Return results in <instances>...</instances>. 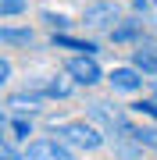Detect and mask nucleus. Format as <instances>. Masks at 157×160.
Returning <instances> with one entry per match:
<instances>
[{
  "label": "nucleus",
  "mask_w": 157,
  "mask_h": 160,
  "mask_svg": "<svg viewBox=\"0 0 157 160\" xmlns=\"http://www.w3.org/2000/svg\"><path fill=\"white\" fill-rule=\"evenodd\" d=\"M0 43H7V46H29L32 43V32L29 29H0Z\"/></svg>",
  "instance_id": "1a4fd4ad"
},
{
  "label": "nucleus",
  "mask_w": 157,
  "mask_h": 160,
  "mask_svg": "<svg viewBox=\"0 0 157 160\" xmlns=\"http://www.w3.org/2000/svg\"><path fill=\"white\" fill-rule=\"evenodd\" d=\"M7 125H11V132H14V139H22V142H29V135H32V121H25L22 114L18 118H4Z\"/></svg>",
  "instance_id": "9b49d317"
},
{
  "label": "nucleus",
  "mask_w": 157,
  "mask_h": 160,
  "mask_svg": "<svg viewBox=\"0 0 157 160\" xmlns=\"http://www.w3.org/2000/svg\"><path fill=\"white\" fill-rule=\"evenodd\" d=\"M132 64H136L143 75H157V53H154V50H143V46H139V50L132 53Z\"/></svg>",
  "instance_id": "9d476101"
},
{
  "label": "nucleus",
  "mask_w": 157,
  "mask_h": 160,
  "mask_svg": "<svg viewBox=\"0 0 157 160\" xmlns=\"http://www.w3.org/2000/svg\"><path fill=\"white\" fill-rule=\"evenodd\" d=\"M50 132L61 139V142H68L71 149H86V153H93V149L104 146V132H100L93 121H54Z\"/></svg>",
  "instance_id": "f257e3e1"
},
{
  "label": "nucleus",
  "mask_w": 157,
  "mask_h": 160,
  "mask_svg": "<svg viewBox=\"0 0 157 160\" xmlns=\"http://www.w3.org/2000/svg\"><path fill=\"white\" fill-rule=\"evenodd\" d=\"M75 86H79L75 78H61V75H54V78H39L32 89H36V92H43L47 100H68Z\"/></svg>",
  "instance_id": "39448f33"
},
{
  "label": "nucleus",
  "mask_w": 157,
  "mask_h": 160,
  "mask_svg": "<svg viewBox=\"0 0 157 160\" xmlns=\"http://www.w3.org/2000/svg\"><path fill=\"white\" fill-rule=\"evenodd\" d=\"M39 18H43V22H47V25H50V29H54V32H57V29L64 32V29H68V25H71V22H68V18H64V14H54V11H43Z\"/></svg>",
  "instance_id": "dca6fc26"
},
{
  "label": "nucleus",
  "mask_w": 157,
  "mask_h": 160,
  "mask_svg": "<svg viewBox=\"0 0 157 160\" xmlns=\"http://www.w3.org/2000/svg\"><path fill=\"white\" fill-rule=\"evenodd\" d=\"M154 100H157V82H154Z\"/></svg>",
  "instance_id": "aec40b11"
},
{
  "label": "nucleus",
  "mask_w": 157,
  "mask_h": 160,
  "mask_svg": "<svg viewBox=\"0 0 157 160\" xmlns=\"http://www.w3.org/2000/svg\"><path fill=\"white\" fill-rule=\"evenodd\" d=\"M25 160H75V153L68 149V142L61 139H36L25 149Z\"/></svg>",
  "instance_id": "7ed1b4c3"
},
{
  "label": "nucleus",
  "mask_w": 157,
  "mask_h": 160,
  "mask_svg": "<svg viewBox=\"0 0 157 160\" xmlns=\"http://www.w3.org/2000/svg\"><path fill=\"white\" fill-rule=\"evenodd\" d=\"M154 7H157V0H154Z\"/></svg>",
  "instance_id": "412c9836"
},
{
  "label": "nucleus",
  "mask_w": 157,
  "mask_h": 160,
  "mask_svg": "<svg viewBox=\"0 0 157 160\" xmlns=\"http://www.w3.org/2000/svg\"><path fill=\"white\" fill-rule=\"evenodd\" d=\"M132 7L143 14V11H150V7H154V0H132Z\"/></svg>",
  "instance_id": "6ab92c4d"
},
{
  "label": "nucleus",
  "mask_w": 157,
  "mask_h": 160,
  "mask_svg": "<svg viewBox=\"0 0 157 160\" xmlns=\"http://www.w3.org/2000/svg\"><path fill=\"white\" fill-rule=\"evenodd\" d=\"M86 22H89V25H97V29H104V25L118 22V7L111 4V0H100V4L86 7Z\"/></svg>",
  "instance_id": "0eeeda50"
},
{
  "label": "nucleus",
  "mask_w": 157,
  "mask_h": 160,
  "mask_svg": "<svg viewBox=\"0 0 157 160\" xmlns=\"http://www.w3.org/2000/svg\"><path fill=\"white\" fill-rule=\"evenodd\" d=\"M132 142L136 146H146V149H157V128H146V125L136 128L132 132Z\"/></svg>",
  "instance_id": "f8f14e48"
},
{
  "label": "nucleus",
  "mask_w": 157,
  "mask_h": 160,
  "mask_svg": "<svg viewBox=\"0 0 157 160\" xmlns=\"http://www.w3.org/2000/svg\"><path fill=\"white\" fill-rule=\"evenodd\" d=\"M22 11H29V0H0V18H14Z\"/></svg>",
  "instance_id": "4468645a"
},
{
  "label": "nucleus",
  "mask_w": 157,
  "mask_h": 160,
  "mask_svg": "<svg viewBox=\"0 0 157 160\" xmlns=\"http://www.w3.org/2000/svg\"><path fill=\"white\" fill-rule=\"evenodd\" d=\"M132 110H136V114H146V118H154V121H157V100H139V103H132Z\"/></svg>",
  "instance_id": "f3484780"
},
{
  "label": "nucleus",
  "mask_w": 157,
  "mask_h": 160,
  "mask_svg": "<svg viewBox=\"0 0 157 160\" xmlns=\"http://www.w3.org/2000/svg\"><path fill=\"white\" fill-rule=\"evenodd\" d=\"M139 29H143V22H128V25H122V29L111 32V39H114V43H128V39L139 36Z\"/></svg>",
  "instance_id": "ddd939ff"
},
{
  "label": "nucleus",
  "mask_w": 157,
  "mask_h": 160,
  "mask_svg": "<svg viewBox=\"0 0 157 160\" xmlns=\"http://www.w3.org/2000/svg\"><path fill=\"white\" fill-rule=\"evenodd\" d=\"M0 160H25V157H18V149H14V135H0Z\"/></svg>",
  "instance_id": "2eb2a0df"
},
{
  "label": "nucleus",
  "mask_w": 157,
  "mask_h": 160,
  "mask_svg": "<svg viewBox=\"0 0 157 160\" xmlns=\"http://www.w3.org/2000/svg\"><path fill=\"white\" fill-rule=\"evenodd\" d=\"M7 78H11V61L4 57V61H0V82H7Z\"/></svg>",
  "instance_id": "a211bd4d"
},
{
  "label": "nucleus",
  "mask_w": 157,
  "mask_h": 160,
  "mask_svg": "<svg viewBox=\"0 0 157 160\" xmlns=\"http://www.w3.org/2000/svg\"><path fill=\"white\" fill-rule=\"evenodd\" d=\"M43 92H36V89H25V92H11L7 96V110L11 114H36V110L43 107Z\"/></svg>",
  "instance_id": "423d86ee"
},
{
  "label": "nucleus",
  "mask_w": 157,
  "mask_h": 160,
  "mask_svg": "<svg viewBox=\"0 0 157 160\" xmlns=\"http://www.w3.org/2000/svg\"><path fill=\"white\" fill-rule=\"evenodd\" d=\"M71 75V78L79 82V86H100V82H104V71H100V64L93 61V53H79V57H71L68 61V68H64Z\"/></svg>",
  "instance_id": "f03ea898"
},
{
  "label": "nucleus",
  "mask_w": 157,
  "mask_h": 160,
  "mask_svg": "<svg viewBox=\"0 0 157 160\" xmlns=\"http://www.w3.org/2000/svg\"><path fill=\"white\" fill-rule=\"evenodd\" d=\"M107 82H111L114 92H139L143 89V71L136 68V64H132V68H114L107 75Z\"/></svg>",
  "instance_id": "20e7f679"
},
{
  "label": "nucleus",
  "mask_w": 157,
  "mask_h": 160,
  "mask_svg": "<svg viewBox=\"0 0 157 160\" xmlns=\"http://www.w3.org/2000/svg\"><path fill=\"white\" fill-rule=\"evenodd\" d=\"M54 46H61V50H75V53H97V50H100L97 43L75 39V36H68V32H54Z\"/></svg>",
  "instance_id": "6e6552de"
}]
</instances>
